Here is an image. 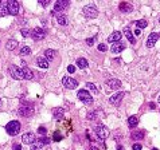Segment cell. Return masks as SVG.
Here are the masks:
<instances>
[{
	"label": "cell",
	"mask_w": 160,
	"mask_h": 150,
	"mask_svg": "<svg viewBox=\"0 0 160 150\" xmlns=\"http://www.w3.org/2000/svg\"><path fill=\"white\" fill-rule=\"evenodd\" d=\"M20 122L18 121H11L7 123V126H5V130H7V134L8 135H16V134L20 131Z\"/></svg>",
	"instance_id": "6da1fadb"
},
{
	"label": "cell",
	"mask_w": 160,
	"mask_h": 150,
	"mask_svg": "<svg viewBox=\"0 0 160 150\" xmlns=\"http://www.w3.org/2000/svg\"><path fill=\"white\" fill-rule=\"evenodd\" d=\"M82 14L86 18L93 19V18H97V15H98V9H97L96 5L89 4V5H85V7L82 8Z\"/></svg>",
	"instance_id": "7a4b0ae2"
},
{
	"label": "cell",
	"mask_w": 160,
	"mask_h": 150,
	"mask_svg": "<svg viewBox=\"0 0 160 150\" xmlns=\"http://www.w3.org/2000/svg\"><path fill=\"white\" fill-rule=\"evenodd\" d=\"M94 133L97 134V137H98L100 139H106L109 137V130L106 129L104 125H98V126L94 127Z\"/></svg>",
	"instance_id": "3957f363"
},
{
	"label": "cell",
	"mask_w": 160,
	"mask_h": 150,
	"mask_svg": "<svg viewBox=\"0 0 160 150\" xmlns=\"http://www.w3.org/2000/svg\"><path fill=\"white\" fill-rule=\"evenodd\" d=\"M8 73H9V75H11L12 78H14V79H18V80L23 79V74H22V70L18 67V66L11 64L8 67Z\"/></svg>",
	"instance_id": "277c9868"
},
{
	"label": "cell",
	"mask_w": 160,
	"mask_h": 150,
	"mask_svg": "<svg viewBox=\"0 0 160 150\" xmlns=\"http://www.w3.org/2000/svg\"><path fill=\"white\" fill-rule=\"evenodd\" d=\"M78 98H80V101L86 103V105H92L93 103V96L90 95L86 90H80V91H78Z\"/></svg>",
	"instance_id": "5b68a950"
},
{
	"label": "cell",
	"mask_w": 160,
	"mask_h": 150,
	"mask_svg": "<svg viewBox=\"0 0 160 150\" xmlns=\"http://www.w3.org/2000/svg\"><path fill=\"white\" fill-rule=\"evenodd\" d=\"M62 84H63L66 89L74 90V89H77L78 82H77L75 79H73V78H70V77H65L63 79H62Z\"/></svg>",
	"instance_id": "8992f818"
},
{
	"label": "cell",
	"mask_w": 160,
	"mask_h": 150,
	"mask_svg": "<svg viewBox=\"0 0 160 150\" xmlns=\"http://www.w3.org/2000/svg\"><path fill=\"white\" fill-rule=\"evenodd\" d=\"M69 0H58V2L54 4V14H56V12H62V11H65L66 8L69 7Z\"/></svg>",
	"instance_id": "52a82bcc"
},
{
	"label": "cell",
	"mask_w": 160,
	"mask_h": 150,
	"mask_svg": "<svg viewBox=\"0 0 160 150\" xmlns=\"http://www.w3.org/2000/svg\"><path fill=\"white\" fill-rule=\"evenodd\" d=\"M31 36H32L35 40H42V39H45L46 38V31L43 30V28L36 27V28H34V30L31 31Z\"/></svg>",
	"instance_id": "ba28073f"
},
{
	"label": "cell",
	"mask_w": 160,
	"mask_h": 150,
	"mask_svg": "<svg viewBox=\"0 0 160 150\" xmlns=\"http://www.w3.org/2000/svg\"><path fill=\"white\" fill-rule=\"evenodd\" d=\"M7 8H8V14L11 15H18L19 14V4L15 0H9L7 2Z\"/></svg>",
	"instance_id": "9c48e42d"
},
{
	"label": "cell",
	"mask_w": 160,
	"mask_h": 150,
	"mask_svg": "<svg viewBox=\"0 0 160 150\" xmlns=\"http://www.w3.org/2000/svg\"><path fill=\"white\" fill-rule=\"evenodd\" d=\"M124 95H125V93H116V94H113V95L109 98V102L113 103V105H120V102L122 101V98H124Z\"/></svg>",
	"instance_id": "30bf717a"
},
{
	"label": "cell",
	"mask_w": 160,
	"mask_h": 150,
	"mask_svg": "<svg viewBox=\"0 0 160 150\" xmlns=\"http://www.w3.org/2000/svg\"><path fill=\"white\" fill-rule=\"evenodd\" d=\"M22 141H23V143H26V145H32V143L36 141L35 134H34V133H26V134H23V137H22Z\"/></svg>",
	"instance_id": "8fae6325"
},
{
	"label": "cell",
	"mask_w": 160,
	"mask_h": 150,
	"mask_svg": "<svg viewBox=\"0 0 160 150\" xmlns=\"http://www.w3.org/2000/svg\"><path fill=\"white\" fill-rule=\"evenodd\" d=\"M158 39H159V35H158V32H152L151 34V35L148 36V39H147V47H148V48H152L153 46L156 44V43H158Z\"/></svg>",
	"instance_id": "7c38bea8"
},
{
	"label": "cell",
	"mask_w": 160,
	"mask_h": 150,
	"mask_svg": "<svg viewBox=\"0 0 160 150\" xmlns=\"http://www.w3.org/2000/svg\"><path fill=\"white\" fill-rule=\"evenodd\" d=\"M18 114L20 115V117H31V115L34 114V109L32 107H19Z\"/></svg>",
	"instance_id": "4fadbf2b"
},
{
	"label": "cell",
	"mask_w": 160,
	"mask_h": 150,
	"mask_svg": "<svg viewBox=\"0 0 160 150\" xmlns=\"http://www.w3.org/2000/svg\"><path fill=\"white\" fill-rule=\"evenodd\" d=\"M106 86L111 90H118L121 87V82L118 79H109L108 82H106Z\"/></svg>",
	"instance_id": "5bb4252c"
},
{
	"label": "cell",
	"mask_w": 160,
	"mask_h": 150,
	"mask_svg": "<svg viewBox=\"0 0 160 150\" xmlns=\"http://www.w3.org/2000/svg\"><path fill=\"white\" fill-rule=\"evenodd\" d=\"M122 50H125V44H124V43H120V42L113 43L112 47H111V51L113 52V54H120Z\"/></svg>",
	"instance_id": "9a60e30c"
},
{
	"label": "cell",
	"mask_w": 160,
	"mask_h": 150,
	"mask_svg": "<svg viewBox=\"0 0 160 150\" xmlns=\"http://www.w3.org/2000/svg\"><path fill=\"white\" fill-rule=\"evenodd\" d=\"M120 39H121V32H118V31H114L112 35H109L108 42L109 43H118V42H120Z\"/></svg>",
	"instance_id": "2e32d148"
},
{
	"label": "cell",
	"mask_w": 160,
	"mask_h": 150,
	"mask_svg": "<svg viewBox=\"0 0 160 150\" xmlns=\"http://www.w3.org/2000/svg\"><path fill=\"white\" fill-rule=\"evenodd\" d=\"M120 11L121 12H132L133 11V7H132V4H129V3H125V2H122V3H120Z\"/></svg>",
	"instance_id": "e0dca14e"
},
{
	"label": "cell",
	"mask_w": 160,
	"mask_h": 150,
	"mask_svg": "<svg viewBox=\"0 0 160 150\" xmlns=\"http://www.w3.org/2000/svg\"><path fill=\"white\" fill-rule=\"evenodd\" d=\"M22 74H23V79H32V77H34L32 70L28 67H24L23 70H22Z\"/></svg>",
	"instance_id": "ac0fdd59"
},
{
	"label": "cell",
	"mask_w": 160,
	"mask_h": 150,
	"mask_svg": "<svg viewBox=\"0 0 160 150\" xmlns=\"http://www.w3.org/2000/svg\"><path fill=\"white\" fill-rule=\"evenodd\" d=\"M137 125H139V117L132 115V117L128 118V126H129V127H136Z\"/></svg>",
	"instance_id": "d6986e66"
},
{
	"label": "cell",
	"mask_w": 160,
	"mask_h": 150,
	"mask_svg": "<svg viewBox=\"0 0 160 150\" xmlns=\"http://www.w3.org/2000/svg\"><path fill=\"white\" fill-rule=\"evenodd\" d=\"M53 115H54L55 119H61V118L63 117V109L62 107H55L54 110H53Z\"/></svg>",
	"instance_id": "ffe728a7"
},
{
	"label": "cell",
	"mask_w": 160,
	"mask_h": 150,
	"mask_svg": "<svg viewBox=\"0 0 160 150\" xmlns=\"http://www.w3.org/2000/svg\"><path fill=\"white\" fill-rule=\"evenodd\" d=\"M36 64L39 66L40 68H49V62L46 60V58H38L36 59Z\"/></svg>",
	"instance_id": "44dd1931"
},
{
	"label": "cell",
	"mask_w": 160,
	"mask_h": 150,
	"mask_svg": "<svg viewBox=\"0 0 160 150\" xmlns=\"http://www.w3.org/2000/svg\"><path fill=\"white\" fill-rule=\"evenodd\" d=\"M8 15V8H7V2L2 3V5H0V18H4Z\"/></svg>",
	"instance_id": "7402d4cb"
},
{
	"label": "cell",
	"mask_w": 160,
	"mask_h": 150,
	"mask_svg": "<svg viewBox=\"0 0 160 150\" xmlns=\"http://www.w3.org/2000/svg\"><path fill=\"white\" fill-rule=\"evenodd\" d=\"M55 54L56 52L54 51V50H46L45 51V56H46V60H53V59L55 58Z\"/></svg>",
	"instance_id": "603a6c76"
},
{
	"label": "cell",
	"mask_w": 160,
	"mask_h": 150,
	"mask_svg": "<svg viewBox=\"0 0 160 150\" xmlns=\"http://www.w3.org/2000/svg\"><path fill=\"white\" fill-rule=\"evenodd\" d=\"M124 32H125V36H127V39L129 40V42L132 43V44H134V43H136V39H134L133 34H132L131 31H129V28H125V31H124Z\"/></svg>",
	"instance_id": "cb8c5ba5"
},
{
	"label": "cell",
	"mask_w": 160,
	"mask_h": 150,
	"mask_svg": "<svg viewBox=\"0 0 160 150\" xmlns=\"http://www.w3.org/2000/svg\"><path fill=\"white\" fill-rule=\"evenodd\" d=\"M144 134H145V133H144L143 130H136V131L132 133V138H133V139H143Z\"/></svg>",
	"instance_id": "d4e9b609"
},
{
	"label": "cell",
	"mask_w": 160,
	"mask_h": 150,
	"mask_svg": "<svg viewBox=\"0 0 160 150\" xmlns=\"http://www.w3.org/2000/svg\"><path fill=\"white\" fill-rule=\"evenodd\" d=\"M16 47H18V42H16V40L11 39V40H8V42H7V50H8V51H12V50H15Z\"/></svg>",
	"instance_id": "484cf974"
},
{
	"label": "cell",
	"mask_w": 160,
	"mask_h": 150,
	"mask_svg": "<svg viewBox=\"0 0 160 150\" xmlns=\"http://www.w3.org/2000/svg\"><path fill=\"white\" fill-rule=\"evenodd\" d=\"M56 21H58V24H61V26H66V24H67V16H65V15H58V16H56Z\"/></svg>",
	"instance_id": "4316f807"
},
{
	"label": "cell",
	"mask_w": 160,
	"mask_h": 150,
	"mask_svg": "<svg viewBox=\"0 0 160 150\" xmlns=\"http://www.w3.org/2000/svg\"><path fill=\"white\" fill-rule=\"evenodd\" d=\"M77 66L80 68H86L87 67V60L85 58H78L77 59Z\"/></svg>",
	"instance_id": "83f0119b"
},
{
	"label": "cell",
	"mask_w": 160,
	"mask_h": 150,
	"mask_svg": "<svg viewBox=\"0 0 160 150\" xmlns=\"http://www.w3.org/2000/svg\"><path fill=\"white\" fill-rule=\"evenodd\" d=\"M49 143H50V138H46V137H42V138H39V139H38L36 145L39 146V148H42L43 145H49Z\"/></svg>",
	"instance_id": "f1b7e54d"
},
{
	"label": "cell",
	"mask_w": 160,
	"mask_h": 150,
	"mask_svg": "<svg viewBox=\"0 0 160 150\" xmlns=\"http://www.w3.org/2000/svg\"><path fill=\"white\" fill-rule=\"evenodd\" d=\"M31 54V48L28 46H24L20 48V55L22 56H26V55H30Z\"/></svg>",
	"instance_id": "f546056e"
},
{
	"label": "cell",
	"mask_w": 160,
	"mask_h": 150,
	"mask_svg": "<svg viewBox=\"0 0 160 150\" xmlns=\"http://www.w3.org/2000/svg\"><path fill=\"white\" fill-rule=\"evenodd\" d=\"M147 24H148V21L144 20V19H141V20H137L136 21V26H137V28H139V30H141V28H145Z\"/></svg>",
	"instance_id": "4dcf8cb0"
},
{
	"label": "cell",
	"mask_w": 160,
	"mask_h": 150,
	"mask_svg": "<svg viewBox=\"0 0 160 150\" xmlns=\"http://www.w3.org/2000/svg\"><path fill=\"white\" fill-rule=\"evenodd\" d=\"M62 138H63V137H62L61 131H58V130H56L55 133H54V135H53V139H54V141H56V142H59V141H61Z\"/></svg>",
	"instance_id": "1f68e13d"
},
{
	"label": "cell",
	"mask_w": 160,
	"mask_h": 150,
	"mask_svg": "<svg viewBox=\"0 0 160 150\" xmlns=\"http://www.w3.org/2000/svg\"><path fill=\"white\" fill-rule=\"evenodd\" d=\"M86 86H87V89H89V90H92V91H93L94 94H97V93H98V89L96 87V84H93V83L87 82V83H86Z\"/></svg>",
	"instance_id": "d6a6232c"
},
{
	"label": "cell",
	"mask_w": 160,
	"mask_h": 150,
	"mask_svg": "<svg viewBox=\"0 0 160 150\" xmlns=\"http://www.w3.org/2000/svg\"><path fill=\"white\" fill-rule=\"evenodd\" d=\"M31 35V31L30 30H22V36L23 38H27Z\"/></svg>",
	"instance_id": "836d02e7"
},
{
	"label": "cell",
	"mask_w": 160,
	"mask_h": 150,
	"mask_svg": "<svg viewBox=\"0 0 160 150\" xmlns=\"http://www.w3.org/2000/svg\"><path fill=\"white\" fill-rule=\"evenodd\" d=\"M38 133L39 134H42V135H45V134L47 133V130H46V127L45 126H40L39 129H38Z\"/></svg>",
	"instance_id": "e575fe53"
},
{
	"label": "cell",
	"mask_w": 160,
	"mask_h": 150,
	"mask_svg": "<svg viewBox=\"0 0 160 150\" xmlns=\"http://www.w3.org/2000/svg\"><path fill=\"white\" fill-rule=\"evenodd\" d=\"M98 50L102 52H105L106 50H108V47H106V44H98Z\"/></svg>",
	"instance_id": "d590c367"
},
{
	"label": "cell",
	"mask_w": 160,
	"mask_h": 150,
	"mask_svg": "<svg viewBox=\"0 0 160 150\" xmlns=\"http://www.w3.org/2000/svg\"><path fill=\"white\" fill-rule=\"evenodd\" d=\"M132 150H141V145L140 143H134V145L132 146Z\"/></svg>",
	"instance_id": "8d00e7d4"
},
{
	"label": "cell",
	"mask_w": 160,
	"mask_h": 150,
	"mask_svg": "<svg viewBox=\"0 0 160 150\" xmlns=\"http://www.w3.org/2000/svg\"><path fill=\"white\" fill-rule=\"evenodd\" d=\"M67 71H69L70 74H73L74 71H75V67H74L73 64H71V66H67Z\"/></svg>",
	"instance_id": "74e56055"
},
{
	"label": "cell",
	"mask_w": 160,
	"mask_h": 150,
	"mask_svg": "<svg viewBox=\"0 0 160 150\" xmlns=\"http://www.w3.org/2000/svg\"><path fill=\"white\" fill-rule=\"evenodd\" d=\"M93 43H94V39H93V38H89V39H86V44H87V46H93Z\"/></svg>",
	"instance_id": "f35d334b"
},
{
	"label": "cell",
	"mask_w": 160,
	"mask_h": 150,
	"mask_svg": "<svg viewBox=\"0 0 160 150\" xmlns=\"http://www.w3.org/2000/svg\"><path fill=\"white\" fill-rule=\"evenodd\" d=\"M12 149H14V150H22V145H19V143H14Z\"/></svg>",
	"instance_id": "ab89813d"
},
{
	"label": "cell",
	"mask_w": 160,
	"mask_h": 150,
	"mask_svg": "<svg viewBox=\"0 0 160 150\" xmlns=\"http://www.w3.org/2000/svg\"><path fill=\"white\" fill-rule=\"evenodd\" d=\"M40 149H42V148H39L38 145H32V146H31V149H30V150H40Z\"/></svg>",
	"instance_id": "60d3db41"
},
{
	"label": "cell",
	"mask_w": 160,
	"mask_h": 150,
	"mask_svg": "<svg viewBox=\"0 0 160 150\" xmlns=\"http://www.w3.org/2000/svg\"><path fill=\"white\" fill-rule=\"evenodd\" d=\"M140 34H141V32H140V30H139V28H137V30H136V31H134V35H136V36H139V35H140Z\"/></svg>",
	"instance_id": "b9f144b4"
},
{
	"label": "cell",
	"mask_w": 160,
	"mask_h": 150,
	"mask_svg": "<svg viewBox=\"0 0 160 150\" xmlns=\"http://www.w3.org/2000/svg\"><path fill=\"white\" fill-rule=\"evenodd\" d=\"M40 4H42V5H45V7H46V5L49 4V2H40Z\"/></svg>",
	"instance_id": "7bdbcfd3"
},
{
	"label": "cell",
	"mask_w": 160,
	"mask_h": 150,
	"mask_svg": "<svg viewBox=\"0 0 160 150\" xmlns=\"http://www.w3.org/2000/svg\"><path fill=\"white\" fill-rule=\"evenodd\" d=\"M117 150H124V148H122L121 145H118V146H117Z\"/></svg>",
	"instance_id": "ee69618b"
},
{
	"label": "cell",
	"mask_w": 160,
	"mask_h": 150,
	"mask_svg": "<svg viewBox=\"0 0 160 150\" xmlns=\"http://www.w3.org/2000/svg\"><path fill=\"white\" fill-rule=\"evenodd\" d=\"M89 150H98V149H97V148H90Z\"/></svg>",
	"instance_id": "f6af8a7d"
},
{
	"label": "cell",
	"mask_w": 160,
	"mask_h": 150,
	"mask_svg": "<svg viewBox=\"0 0 160 150\" xmlns=\"http://www.w3.org/2000/svg\"><path fill=\"white\" fill-rule=\"evenodd\" d=\"M159 103H160V96H159Z\"/></svg>",
	"instance_id": "bcb514c9"
},
{
	"label": "cell",
	"mask_w": 160,
	"mask_h": 150,
	"mask_svg": "<svg viewBox=\"0 0 160 150\" xmlns=\"http://www.w3.org/2000/svg\"><path fill=\"white\" fill-rule=\"evenodd\" d=\"M152 150H158V149H152Z\"/></svg>",
	"instance_id": "7dc6e473"
},
{
	"label": "cell",
	"mask_w": 160,
	"mask_h": 150,
	"mask_svg": "<svg viewBox=\"0 0 160 150\" xmlns=\"http://www.w3.org/2000/svg\"><path fill=\"white\" fill-rule=\"evenodd\" d=\"M159 38H160V32H159Z\"/></svg>",
	"instance_id": "c3c4849f"
},
{
	"label": "cell",
	"mask_w": 160,
	"mask_h": 150,
	"mask_svg": "<svg viewBox=\"0 0 160 150\" xmlns=\"http://www.w3.org/2000/svg\"><path fill=\"white\" fill-rule=\"evenodd\" d=\"M0 5H2V2H0Z\"/></svg>",
	"instance_id": "681fc988"
},
{
	"label": "cell",
	"mask_w": 160,
	"mask_h": 150,
	"mask_svg": "<svg viewBox=\"0 0 160 150\" xmlns=\"http://www.w3.org/2000/svg\"><path fill=\"white\" fill-rule=\"evenodd\" d=\"M159 21H160V19H159Z\"/></svg>",
	"instance_id": "f907efd6"
}]
</instances>
